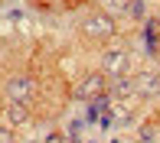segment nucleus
I'll return each instance as SVG.
<instances>
[{
	"mask_svg": "<svg viewBox=\"0 0 160 143\" xmlns=\"http://www.w3.org/2000/svg\"><path fill=\"white\" fill-rule=\"evenodd\" d=\"M36 95V81L30 75H13L7 81V101L10 104H30Z\"/></svg>",
	"mask_w": 160,
	"mask_h": 143,
	"instance_id": "f257e3e1",
	"label": "nucleus"
},
{
	"mask_svg": "<svg viewBox=\"0 0 160 143\" xmlns=\"http://www.w3.org/2000/svg\"><path fill=\"white\" fill-rule=\"evenodd\" d=\"M3 117H7V124H10V127H23L26 120H30V111H26V104H10V101H7Z\"/></svg>",
	"mask_w": 160,
	"mask_h": 143,
	"instance_id": "20e7f679",
	"label": "nucleus"
},
{
	"mask_svg": "<svg viewBox=\"0 0 160 143\" xmlns=\"http://www.w3.org/2000/svg\"><path fill=\"white\" fill-rule=\"evenodd\" d=\"M157 30H160V16H157Z\"/></svg>",
	"mask_w": 160,
	"mask_h": 143,
	"instance_id": "6e6552de",
	"label": "nucleus"
},
{
	"mask_svg": "<svg viewBox=\"0 0 160 143\" xmlns=\"http://www.w3.org/2000/svg\"><path fill=\"white\" fill-rule=\"evenodd\" d=\"M134 91H137V95H157V91H160V78L157 75H150V72H147V75H141V78H134Z\"/></svg>",
	"mask_w": 160,
	"mask_h": 143,
	"instance_id": "39448f33",
	"label": "nucleus"
},
{
	"mask_svg": "<svg viewBox=\"0 0 160 143\" xmlns=\"http://www.w3.org/2000/svg\"><path fill=\"white\" fill-rule=\"evenodd\" d=\"M101 72L111 78H124L128 75V52L124 49H108L105 59H101Z\"/></svg>",
	"mask_w": 160,
	"mask_h": 143,
	"instance_id": "f03ea898",
	"label": "nucleus"
},
{
	"mask_svg": "<svg viewBox=\"0 0 160 143\" xmlns=\"http://www.w3.org/2000/svg\"><path fill=\"white\" fill-rule=\"evenodd\" d=\"M85 33H88V36H111L114 33V20H108V16H88V20H85Z\"/></svg>",
	"mask_w": 160,
	"mask_h": 143,
	"instance_id": "7ed1b4c3",
	"label": "nucleus"
},
{
	"mask_svg": "<svg viewBox=\"0 0 160 143\" xmlns=\"http://www.w3.org/2000/svg\"><path fill=\"white\" fill-rule=\"evenodd\" d=\"M98 88H101V78H98V75L85 78V81L78 85V98H85V95H98Z\"/></svg>",
	"mask_w": 160,
	"mask_h": 143,
	"instance_id": "423d86ee",
	"label": "nucleus"
},
{
	"mask_svg": "<svg viewBox=\"0 0 160 143\" xmlns=\"http://www.w3.org/2000/svg\"><path fill=\"white\" fill-rule=\"evenodd\" d=\"M0 143H13V133H10V124H0Z\"/></svg>",
	"mask_w": 160,
	"mask_h": 143,
	"instance_id": "0eeeda50",
	"label": "nucleus"
}]
</instances>
